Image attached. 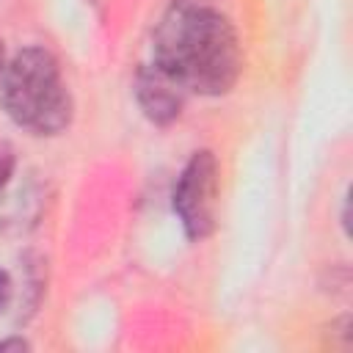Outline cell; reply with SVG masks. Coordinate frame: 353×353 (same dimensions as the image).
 <instances>
[{"label":"cell","mask_w":353,"mask_h":353,"mask_svg":"<svg viewBox=\"0 0 353 353\" xmlns=\"http://www.w3.org/2000/svg\"><path fill=\"white\" fill-rule=\"evenodd\" d=\"M154 66L185 94H223L240 74L237 33L207 0H174L154 30Z\"/></svg>","instance_id":"1"},{"label":"cell","mask_w":353,"mask_h":353,"mask_svg":"<svg viewBox=\"0 0 353 353\" xmlns=\"http://www.w3.org/2000/svg\"><path fill=\"white\" fill-rule=\"evenodd\" d=\"M0 97L6 113L33 135H55L72 119V97L58 61L41 47H28L11 58L3 69Z\"/></svg>","instance_id":"2"},{"label":"cell","mask_w":353,"mask_h":353,"mask_svg":"<svg viewBox=\"0 0 353 353\" xmlns=\"http://www.w3.org/2000/svg\"><path fill=\"white\" fill-rule=\"evenodd\" d=\"M218 204V163L212 152H196L174 188V210L188 237L201 240L212 232Z\"/></svg>","instance_id":"3"},{"label":"cell","mask_w":353,"mask_h":353,"mask_svg":"<svg viewBox=\"0 0 353 353\" xmlns=\"http://www.w3.org/2000/svg\"><path fill=\"white\" fill-rule=\"evenodd\" d=\"M135 94H138L143 113L157 124L176 119L182 110V102H185V91L157 66H146L138 72Z\"/></svg>","instance_id":"4"},{"label":"cell","mask_w":353,"mask_h":353,"mask_svg":"<svg viewBox=\"0 0 353 353\" xmlns=\"http://www.w3.org/2000/svg\"><path fill=\"white\" fill-rule=\"evenodd\" d=\"M11 168H14V152L8 143H0V188L8 182Z\"/></svg>","instance_id":"5"},{"label":"cell","mask_w":353,"mask_h":353,"mask_svg":"<svg viewBox=\"0 0 353 353\" xmlns=\"http://www.w3.org/2000/svg\"><path fill=\"white\" fill-rule=\"evenodd\" d=\"M8 298H11V281H8V276L0 270V309L8 303Z\"/></svg>","instance_id":"6"},{"label":"cell","mask_w":353,"mask_h":353,"mask_svg":"<svg viewBox=\"0 0 353 353\" xmlns=\"http://www.w3.org/2000/svg\"><path fill=\"white\" fill-rule=\"evenodd\" d=\"M0 74H3V44H0Z\"/></svg>","instance_id":"7"}]
</instances>
